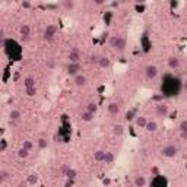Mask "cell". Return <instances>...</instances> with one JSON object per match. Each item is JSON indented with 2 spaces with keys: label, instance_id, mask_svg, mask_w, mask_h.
Instances as JSON below:
<instances>
[{
  "label": "cell",
  "instance_id": "cell-31",
  "mask_svg": "<svg viewBox=\"0 0 187 187\" xmlns=\"http://www.w3.org/2000/svg\"><path fill=\"white\" fill-rule=\"evenodd\" d=\"M178 129H180V132H184V133H187V120H181V121H180Z\"/></svg>",
  "mask_w": 187,
  "mask_h": 187
},
{
  "label": "cell",
  "instance_id": "cell-39",
  "mask_svg": "<svg viewBox=\"0 0 187 187\" xmlns=\"http://www.w3.org/2000/svg\"><path fill=\"white\" fill-rule=\"evenodd\" d=\"M184 89H186V91H187V81L184 82Z\"/></svg>",
  "mask_w": 187,
  "mask_h": 187
},
{
  "label": "cell",
  "instance_id": "cell-25",
  "mask_svg": "<svg viewBox=\"0 0 187 187\" xmlns=\"http://www.w3.org/2000/svg\"><path fill=\"white\" fill-rule=\"evenodd\" d=\"M63 6H64V9L72 10L75 7V2L73 0H63Z\"/></svg>",
  "mask_w": 187,
  "mask_h": 187
},
{
  "label": "cell",
  "instance_id": "cell-4",
  "mask_svg": "<svg viewBox=\"0 0 187 187\" xmlns=\"http://www.w3.org/2000/svg\"><path fill=\"white\" fill-rule=\"evenodd\" d=\"M145 76L148 77L149 81H154L155 77L158 76V67L154 66V64L146 66V67H145Z\"/></svg>",
  "mask_w": 187,
  "mask_h": 187
},
{
  "label": "cell",
  "instance_id": "cell-33",
  "mask_svg": "<svg viewBox=\"0 0 187 187\" xmlns=\"http://www.w3.org/2000/svg\"><path fill=\"white\" fill-rule=\"evenodd\" d=\"M133 119H134V111L132 110V111H129V113L126 114V120H127V121H132Z\"/></svg>",
  "mask_w": 187,
  "mask_h": 187
},
{
  "label": "cell",
  "instance_id": "cell-5",
  "mask_svg": "<svg viewBox=\"0 0 187 187\" xmlns=\"http://www.w3.org/2000/svg\"><path fill=\"white\" fill-rule=\"evenodd\" d=\"M67 58H69V62H72V63H81V53H79V50H76V48L70 50L69 54H67Z\"/></svg>",
  "mask_w": 187,
  "mask_h": 187
},
{
  "label": "cell",
  "instance_id": "cell-6",
  "mask_svg": "<svg viewBox=\"0 0 187 187\" xmlns=\"http://www.w3.org/2000/svg\"><path fill=\"white\" fill-rule=\"evenodd\" d=\"M79 70H81V63L69 62V66H67V73H69V75L76 76V75H79Z\"/></svg>",
  "mask_w": 187,
  "mask_h": 187
},
{
  "label": "cell",
  "instance_id": "cell-27",
  "mask_svg": "<svg viewBox=\"0 0 187 187\" xmlns=\"http://www.w3.org/2000/svg\"><path fill=\"white\" fill-rule=\"evenodd\" d=\"M76 175H77V171H76V170H75V168H69V171H67L66 177H67V178H76Z\"/></svg>",
  "mask_w": 187,
  "mask_h": 187
},
{
  "label": "cell",
  "instance_id": "cell-29",
  "mask_svg": "<svg viewBox=\"0 0 187 187\" xmlns=\"http://www.w3.org/2000/svg\"><path fill=\"white\" fill-rule=\"evenodd\" d=\"M86 110H88V111H91V113H94V114H95L96 110H98V107H96L95 102H89V104L86 105Z\"/></svg>",
  "mask_w": 187,
  "mask_h": 187
},
{
  "label": "cell",
  "instance_id": "cell-8",
  "mask_svg": "<svg viewBox=\"0 0 187 187\" xmlns=\"http://www.w3.org/2000/svg\"><path fill=\"white\" fill-rule=\"evenodd\" d=\"M19 34H21V37H22V40H24V41H28L29 35H31V26H29V25H26V24H24L19 28Z\"/></svg>",
  "mask_w": 187,
  "mask_h": 187
},
{
  "label": "cell",
  "instance_id": "cell-19",
  "mask_svg": "<svg viewBox=\"0 0 187 187\" xmlns=\"http://www.w3.org/2000/svg\"><path fill=\"white\" fill-rule=\"evenodd\" d=\"M146 123H148V119H146L145 115H139V117L136 119V126H138V127H142V129H145Z\"/></svg>",
  "mask_w": 187,
  "mask_h": 187
},
{
  "label": "cell",
  "instance_id": "cell-12",
  "mask_svg": "<svg viewBox=\"0 0 187 187\" xmlns=\"http://www.w3.org/2000/svg\"><path fill=\"white\" fill-rule=\"evenodd\" d=\"M108 113L113 115H117L120 113V105H119L117 102H110V104H108Z\"/></svg>",
  "mask_w": 187,
  "mask_h": 187
},
{
  "label": "cell",
  "instance_id": "cell-23",
  "mask_svg": "<svg viewBox=\"0 0 187 187\" xmlns=\"http://www.w3.org/2000/svg\"><path fill=\"white\" fill-rule=\"evenodd\" d=\"M114 154L110 152V151H105V159H104V162L105 164H113L114 162Z\"/></svg>",
  "mask_w": 187,
  "mask_h": 187
},
{
  "label": "cell",
  "instance_id": "cell-2",
  "mask_svg": "<svg viewBox=\"0 0 187 187\" xmlns=\"http://www.w3.org/2000/svg\"><path fill=\"white\" fill-rule=\"evenodd\" d=\"M177 154H178V148L174 146V145H167V146H164L161 149V155L165 157V158H174V157H177Z\"/></svg>",
  "mask_w": 187,
  "mask_h": 187
},
{
  "label": "cell",
  "instance_id": "cell-38",
  "mask_svg": "<svg viewBox=\"0 0 187 187\" xmlns=\"http://www.w3.org/2000/svg\"><path fill=\"white\" fill-rule=\"evenodd\" d=\"M180 134H181V138L184 140H187V133H184V132H180Z\"/></svg>",
  "mask_w": 187,
  "mask_h": 187
},
{
  "label": "cell",
  "instance_id": "cell-3",
  "mask_svg": "<svg viewBox=\"0 0 187 187\" xmlns=\"http://www.w3.org/2000/svg\"><path fill=\"white\" fill-rule=\"evenodd\" d=\"M58 28H57V25H47L45 26V29H44V38L45 40H53L54 38V35L57 34Z\"/></svg>",
  "mask_w": 187,
  "mask_h": 187
},
{
  "label": "cell",
  "instance_id": "cell-20",
  "mask_svg": "<svg viewBox=\"0 0 187 187\" xmlns=\"http://www.w3.org/2000/svg\"><path fill=\"white\" fill-rule=\"evenodd\" d=\"M10 178V173L9 171H6V170H0V184H3L6 180H9Z\"/></svg>",
  "mask_w": 187,
  "mask_h": 187
},
{
  "label": "cell",
  "instance_id": "cell-11",
  "mask_svg": "<svg viewBox=\"0 0 187 187\" xmlns=\"http://www.w3.org/2000/svg\"><path fill=\"white\" fill-rule=\"evenodd\" d=\"M96 62H98L100 67H102V69H108V67L111 66L110 58L105 57V56H101V57H98V58H96Z\"/></svg>",
  "mask_w": 187,
  "mask_h": 187
},
{
  "label": "cell",
  "instance_id": "cell-37",
  "mask_svg": "<svg viewBox=\"0 0 187 187\" xmlns=\"http://www.w3.org/2000/svg\"><path fill=\"white\" fill-rule=\"evenodd\" d=\"M22 6H24L25 9H28V7H29V2H22Z\"/></svg>",
  "mask_w": 187,
  "mask_h": 187
},
{
  "label": "cell",
  "instance_id": "cell-17",
  "mask_svg": "<svg viewBox=\"0 0 187 187\" xmlns=\"http://www.w3.org/2000/svg\"><path fill=\"white\" fill-rule=\"evenodd\" d=\"M29 149H26V148H24V146H21L19 149H18V158H21V159H25V158H28L29 157Z\"/></svg>",
  "mask_w": 187,
  "mask_h": 187
},
{
  "label": "cell",
  "instance_id": "cell-30",
  "mask_svg": "<svg viewBox=\"0 0 187 187\" xmlns=\"http://www.w3.org/2000/svg\"><path fill=\"white\" fill-rule=\"evenodd\" d=\"M28 183L29 184H37L38 183V175L37 174H31L28 177Z\"/></svg>",
  "mask_w": 187,
  "mask_h": 187
},
{
  "label": "cell",
  "instance_id": "cell-10",
  "mask_svg": "<svg viewBox=\"0 0 187 187\" xmlns=\"http://www.w3.org/2000/svg\"><path fill=\"white\" fill-rule=\"evenodd\" d=\"M145 130H146L148 133H155V132L158 130V123L155 120H148V123L145 126Z\"/></svg>",
  "mask_w": 187,
  "mask_h": 187
},
{
  "label": "cell",
  "instance_id": "cell-13",
  "mask_svg": "<svg viewBox=\"0 0 187 187\" xmlns=\"http://www.w3.org/2000/svg\"><path fill=\"white\" fill-rule=\"evenodd\" d=\"M94 159H95L96 162H104V159H105V151H101V149L95 151V152H94Z\"/></svg>",
  "mask_w": 187,
  "mask_h": 187
},
{
  "label": "cell",
  "instance_id": "cell-22",
  "mask_svg": "<svg viewBox=\"0 0 187 187\" xmlns=\"http://www.w3.org/2000/svg\"><path fill=\"white\" fill-rule=\"evenodd\" d=\"M113 133H114L115 136H121V134L124 133V127L121 124H115L114 127H113Z\"/></svg>",
  "mask_w": 187,
  "mask_h": 187
},
{
  "label": "cell",
  "instance_id": "cell-35",
  "mask_svg": "<svg viewBox=\"0 0 187 187\" xmlns=\"http://www.w3.org/2000/svg\"><path fill=\"white\" fill-rule=\"evenodd\" d=\"M73 184H75V178H67L66 183H64L66 187H70V186H73Z\"/></svg>",
  "mask_w": 187,
  "mask_h": 187
},
{
  "label": "cell",
  "instance_id": "cell-26",
  "mask_svg": "<svg viewBox=\"0 0 187 187\" xmlns=\"http://www.w3.org/2000/svg\"><path fill=\"white\" fill-rule=\"evenodd\" d=\"M22 146H24V148H26V149H29V151H32L34 142H32V140H29V139H26V140H24V142H22Z\"/></svg>",
  "mask_w": 187,
  "mask_h": 187
},
{
  "label": "cell",
  "instance_id": "cell-34",
  "mask_svg": "<svg viewBox=\"0 0 187 187\" xmlns=\"http://www.w3.org/2000/svg\"><path fill=\"white\" fill-rule=\"evenodd\" d=\"M69 165H62V168H60V173H62V175H66L67 171H69Z\"/></svg>",
  "mask_w": 187,
  "mask_h": 187
},
{
  "label": "cell",
  "instance_id": "cell-40",
  "mask_svg": "<svg viewBox=\"0 0 187 187\" xmlns=\"http://www.w3.org/2000/svg\"><path fill=\"white\" fill-rule=\"evenodd\" d=\"M119 2H126V0H119Z\"/></svg>",
  "mask_w": 187,
  "mask_h": 187
},
{
  "label": "cell",
  "instance_id": "cell-9",
  "mask_svg": "<svg viewBox=\"0 0 187 187\" xmlns=\"http://www.w3.org/2000/svg\"><path fill=\"white\" fill-rule=\"evenodd\" d=\"M75 85L76 86H79V88H82V86H86V83H88V79H86V76H83V75H76L75 76Z\"/></svg>",
  "mask_w": 187,
  "mask_h": 187
},
{
  "label": "cell",
  "instance_id": "cell-21",
  "mask_svg": "<svg viewBox=\"0 0 187 187\" xmlns=\"http://www.w3.org/2000/svg\"><path fill=\"white\" fill-rule=\"evenodd\" d=\"M24 86L25 88H32L35 86V79H34L32 76H28L24 79Z\"/></svg>",
  "mask_w": 187,
  "mask_h": 187
},
{
  "label": "cell",
  "instance_id": "cell-15",
  "mask_svg": "<svg viewBox=\"0 0 187 187\" xmlns=\"http://www.w3.org/2000/svg\"><path fill=\"white\" fill-rule=\"evenodd\" d=\"M21 117H22V113H21L19 110H12L9 114V119L10 121H19Z\"/></svg>",
  "mask_w": 187,
  "mask_h": 187
},
{
  "label": "cell",
  "instance_id": "cell-36",
  "mask_svg": "<svg viewBox=\"0 0 187 187\" xmlns=\"http://www.w3.org/2000/svg\"><path fill=\"white\" fill-rule=\"evenodd\" d=\"M92 2H94V5H104V3H105V0H92Z\"/></svg>",
  "mask_w": 187,
  "mask_h": 187
},
{
  "label": "cell",
  "instance_id": "cell-18",
  "mask_svg": "<svg viewBox=\"0 0 187 187\" xmlns=\"http://www.w3.org/2000/svg\"><path fill=\"white\" fill-rule=\"evenodd\" d=\"M133 183L136 187H143V186H146V178H145L143 175H138V177L134 178Z\"/></svg>",
  "mask_w": 187,
  "mask_h": 187
},
{
  "label": "cell",
  "instance_id": "cell-24",
  "mask_svg": "<svg viewBox=\"0 0 187 187\" xmlns=\"http://www.w3.org/2000/svg\"><path fill=\"white\" fill-rule=\"evenodd\" d=\"M37 143H38V148L40 149H45L48 146V140L45 139V138H40V139L37 140Z\"/></svg>",
  "mask_w": 187,
  "mask_h": 187
},
{
  "label": "cell",
  "instance_id": "cell-32",
  "mask_svg": "<svg viewBox=\"0 0 187 187\" xmlns=\"http://www.w3.org/2000/svg\"><path fill=\"white\" fill-rule=\"evenodd\" d=\"M6 149H7V140L2 139L0 140V152H6Z\"/></svg>",
  "mask_w": 187,
  "mask_h": 187
},
{
  "label": "cell",
  "instance_id": "cell-16",
  "mask_svg": "<svg viewBox=\"0 0 187 187\" xmlns=\"http://www.w3.org/2000/svg\"><path fill=\"white\" fill-rule=\"evenodd\" d=\"M180 64H181V63H180V60H178L177 57H170V58H168V66L171 67V69H174V70L178 69Z\"/></svg>",
  "mask_w": 187,
  "mask_h": 187
},
{
  "label": "cell",
  "instance_id": "cell-28",
  "mask_svg": "<svg viewBox=\"0 0 187 187\" xmlns=\"http://www.w3.org/2000/svg\"><path fill=\"white\" fill-rule=\"evenodd\" d=\"M25 92H26V95H28V96H35V94H37V88H35V86L25 88Z\"/></svg>",
  "mask_w": 187,
  "mask_h": 187
},
{
  "label": "cell",
  "instance_id": "cell-1",
  "mask_svg": "<svg viewBox=\"0 0 187 187\" xmlns=\"http://www.w3.org/2000/svg\"><path fill=\"white\" fill-rule=\"evenodd\" d=\"M110 45L113 47V50L121 53L126 47V41H124L123 37H120V35H114V37H111L110 38Z\"/></svg>",
  "mask_w": 187,
  "mask_h": 187
},
{
  "label": "cell",
  "instance_id": "cell-14",
  "mask_svg": "<svg viewBox=\"0 0 187 187\" xmlns=\"http://www.w3.org/2000/svg\"><path fill=\"white\" fill-rule=\"evenodd\" d=\"M81 119H82L83 121L89 123V121L94 120V113H91V111H88V110L82 111V113H81Z\"/></svg>",
  "mask_w": 187,
  "mask_h": 187
},
{
  "label": "cell",
  "instance_id": "cell-7",
  "mask_svg": "<svg viewBox=\"0 0 187 187\" xmlns=\"http://www.w3.org/2000/svg\"><path fill=\"white\" fill-rule=\"evenodd\" d=\"M155 111H157V114H158L159 117H167L168 113H170V108H168L167 104H164V102H161V104H158V105H157Z\"/></svg>",
  "mask_w": 187,
  "mask_h": 187
}]
</instances>
